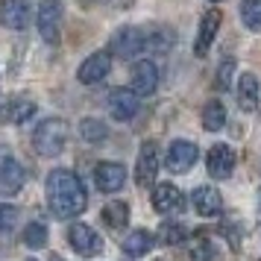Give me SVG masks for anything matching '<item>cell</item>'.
<instances>
[{
  "label": "cell",
  "mask_w": 261,
  "mask_h": 261,
  "mask_svg": "<svg viewBox=\"0 0 261 261\" xmlns=\"http://www.w3.org/2000/svg\"><path fill=\"white\" fill-rule=\"evenodd\" d=\"M155 85H159V68H155V62L138 59L132 65V91L138 97H147L155 91Z\"/></svg>",
  "instance_id": "obj_15"
},
{
  "label": "cell",
  "mask_w": 261,
  "mask_h": 261,
  "mask_svg": "<svg viewBox=\"0 0 261 261\" xmlns=\"http://www.w3.org/2000/svg\"><path fill=\"white\" fill-rule=\"evenodd\" d=\"M38 33L47 44H59L62 38V3L59 0H41L38 6Z\"/></svg>",
  "instance_id": "obj_4"
},
{
  "label": "cell",
  "mask_w": 261,
  "mask_h": 261,
  "mask_svg": "<svg viewBox=\"0 0 261 261\" xmlns=\"http://www.w3.org/2000/svg\"><path fill=\"white\" fill-rule=\"evenodd\" d=\"M258 97H261L258 76L252 71H244L238 76V106H241V112H255L258 109Z\"/></svg>",
  "instance_id": "obj_17"
},
{
  "label": "cell",
  "mask_w": 261,
  "mask_h": 261,
  "mask_svg": "<svg viewBox=\"0 0 261 261\" xmlns=\"http://www.w3.org/2000/svg\"><path fill=\"white\" fill-rule=\"evenodd\" d=\"M138 109H141V100L138 94L132 91V88H115L112 94H109V115L115 120H132L138 115Z\"/></svg>",
  "instance_id": "obj_11"
},
{
  "label": "cell",
  "mask_w": 261,
  "mask_h": 261,
  "mask_svg": "<svg viewBox=\"0 0 261 261\" xmlns=\"http://www.w3.org/2000/svg\"><path fill=\"white\" fill-rule=\"evenodd\" d=\"M94 182L103 194H115V191L123 188L126 170H123V165H118V162H100V165L94 167Z\"/></svg>",
  "instance_id": "obj_16"
},
{
  "label": "cell",
  "mask_w": 261,
  "mask_h": 261,
  "mask_svg": "<svg viewBox=\"0 0 261 261\" xmlns=\"http://www.w3.org/2000/svg\"><path fill=\"white\" fill-rule=\"evenodd\" d=\"M109 71H112V56L100 50V53H91V56L76 68V80L83 85H97L109 76Z\"/></svg>",
  "instance_id": "obj_12"
},
{
  "label": "cell",
  "mask_w": 261,
  "mask_h": 261,
  "mask_svg": "<svg viewBox=\"0 0 261 261\" xmlns=\"http://www.w3.org/2000/svg\"><path fill=\"white\" fill-rule=\"evenodd\" d=\"M53 261H65V258H59V255H53Z\"/></svg>",
  "instance_id": "obj_32"
},
{
  "label": "cell",
  "mask_w": 261,
  "mask_h": 261,
  "mask_svg": "<svg viewBox=\"0 0 261 261\" xmlns=\"http://www.w3.org/2000/svg\"><path fill=\"white\" fill-rule=\"evenodd\" d=\"M80 135H83L85 141L100 144V141L109 138V126L103 123V120H97V118H83L80 120Z\"/></svg>",
  "instance_id": "obj_25"
},
{
  "label": "cell",
  "mask_w": 261,
  "mask_h": 261,
  "mask_svg": "<svg viewBox=\"0 0 261 261\" xmlns=\"http://www.w3.org/2000/svg\"><path fill=\"white\" fill-rule=\"evenodd\" d=\"M80 3H83V6H94L97 0H80Z\"/></svg>",
  "instance_id": "obj_31"
},
{
  "label": "cell",
  "mask_w": 261,
  "mask_h": 261,
  "mask_svg": "<svg viewBox=\"0 0 261 261\" xmlns=\"http://www.w3.org/2000/svg\"><path fill=\"white\" fill-rule=\"evenodd\" d=\"M258 194H261V191H258ZM258 205H261V197H258Z\"/></svg>",
  "instance_id": "obj_34"
},
{
  "label": "cell",
  "mask_w": 261,
  "mask_h": 261,
  "mask_svg": "<svg viewBox=\"0 0 261 261\" xmlns=\"http://www.w3.org/2000/svg\"><path fill=\"white\" fill-rule=\"evenodd\" d=\"M24 244L30 249H41L47 247V226L38 223V220H33V223L24 229Z\"/></svg>",
  "instance_id": "obj_27"
},
{
  "label": "cell",
  "mask_w": 261,
  "mask_h": 261,
  "mask_svg": "<svg viewBox=\"0 0 261 261\" xmlns=\"http://www.w3.org/2000/svg\"><path fill=\"white\" fill-rule=\"evenodd\" d=\"M155 238H159L162 244H167V247H179L182 241H188V229L182 223H176V220H165V223L159 226Z\"/></svg>",
  "instance_id": "obj_24"
},
{
  "label": "cell",
  "mask_w": 261,
  "mask_h": 261,
  "mask_svg": "<svg viewBox=\"0 0 261 261\" xmlns=\"http://www.w3.org/2000/svg\"><path fill=\"white\" fill-rule=\"evenodd\" d=\"M147 44V33L138 27H123L112 36V53H118L120 59H135L138 53H144Z\"/></svg>",
  "instance_id": "obj_6"
},
{
  "label": "cell",
  "mask_w": 261,
  "mask_h": 261,
  "mask_svg": "<svg viewBox=\"0 0 261 261\" xmlns=\"http://www.w3.org/2000/svg\"><path fill=\"white\" fill-rule=\"evenodd\" d=\"M68 144V123L62 118H47L41 120L33 132V147L38 155H59Z\"/></svg>",
  "instance_id": "obj_2"
},
{
  "label": "cell",
  "mask_w": 261,
  "mask_h": 261,
  "mask_svg": "<svg viewBox=\"0 0 261 261\" xmlns=\"http://www.w3.org/2000/svg\"><path fill=\"white\" fill-rule=\"evenodd\" d=\"M194 208H197L200 217H217L220 208H223V200H220L217 188H212V185H200V188L194 191Z\"/></svg>",
  "instance_id": "obj_19"
},
{
  "label": "cell",
  "mask_w": 261,
  "mask_h": 261,
  "mask_svg": "<svg viewBox=\"0 0 261 261\" xmlns=\"http://www.w3.org/2000/svg\"><path fill=\"white\" fill-rule=\"evenodd\" d=\"M33 115H36V100L33 97H24V94L9 97L0 106V126H21Z\"/></svg>",
  "instance_id": "obj_5"
},
{
  "label": "cell",
  "mask_w": 261,
  "mask_h": 261,
  "mask_svg": "<svg viewBox=\"0 0 261 261\" xmlns=\"http://www.w3.org/2000/svg\"><path fill=\"white\" fill-rule=\"evenodd\" d=\"M202 126L208 132H217L226 126V106L220 100H208L205 109H202Z\"/></svg>",
  "instance_id": "obj_23"
},
{
  "label": "cell",
  "mask_w": 261,
  "mask_h": 261,
  "mask_svg": "<svg viewBox=\"0 0 261 261\" xmlns=\"http://www.w3.org/2000/svg\"><path fill=\"white\" fill-rule=\"evenodd\" d=\"M241 21L247 30L261 33V0H244L241 3Z\"/></svg>",
  "instance_id": "obj_26"
},
{
  "label": "cell",
  "mask_w": 261,
  "mask_h": 261,
  "mask_svg": "<svg viewBox=\"0 0 261 261\" xmlns=\"http://www.w3.org/2000/svg\"><path fill=\"white\" fill-rule=\"evenodd\" d=\"M153 205H155V212L159 214L173 217V214L185 212V197H182V191H179L176 185L162 182V185H155V191H153Z\"/></svg>",
  "instance_id": "obj_14"
},
{
  "label": "cell",
  "mask_w": 261,
  "mask_h": 261,
  "mask_svg": "<svg viewBox=\"0 0 261 261\" xmlns=\"http://www.w3.org/2000/svg\"><path fill=\"white\" fill-rule=\"evenodd\" d=\"M68 241H71L73 252H76V255H85V258H91V255H97V252L103 249L100 235H97L91 226H85V223H71V229H68Z\"/></svg>",
  "instance_id": "obj_10"
},
{
  "label": "cell",
  "mask_w": 261,
  "mask_h": 261,
  "mask_svg": "<svg viewBox=\"0 0 261 261\" xmlns=\"http://www.w3.org/2000/svg\"><path fill=\"white\" fill-rule=\"evenodd\" d=\"M232 76H235V62L226 59L220 68H217V80H214V85H217V91H226L229 85H232Z\"/></svg>",
  "instance_id": "obj_29"
},
{
  "label": "cell",
  "mask_w": 261,
  "mask_h": 261,
  "mask_svg": "<svg viewBox=\"0 0 261 261\" xmlns=\"http://www.w3.org/2000/svg\"><path fill=\"white\" fill-rule=\"evenodd\" d=\"M191 261H220V249L208 232H194L191 238Z\"/></svg>",
  "instance_id": "obj_20"
},
{
  "label": "cell",
  "mask_w": 261,
  "mask_h": 261,
  "mask_svg": "<svg viewBox=\"0 0 261 261\" xmlns=\"http://www.w3.org/2000/svg\"><path fill=\"white\" fill-rule=\"evenodd\" d=\"M27 261H36V258H27Z\"/></svg>",
  "instance_id": "obj_35"
},
{
  "label": "cell",
  "mask_w": 261,
  "mask_h": 261,
  "mask_svg": "<svg viewBox=\"0 0 261 261\" xmlns=\"http://www.w3.org/2000/svg\"><path fill=\"white\" fill-rule=\"evenodd\" d=\"M217 27H220V12L217 9H212V12L202 15L200 21V33H197V41H194V53L197 56H205L208 53V47H212V41L217 38Z\"/></svg>",
  "instance_id": "obj_18"
},
{
  "label": "cell",
  "mask_w": 261,
  "mask_h": 261,
  "mask_svg": "<svg viewBox=\"0 0 261 261\" xmlns=\"http://www.w3.org/2000/svg\"><path fill=\"white\" fill-rule=\"evenodd\" d=\"M30 15H33V0H3L0 3V24L6 30H15V33L27 30Z\"/></svg>",
  "instance_id": "obj_7"
},
{
  "label": "cell",
  "mask_w": 261,
  "mask_h": 261,
  "mask_svg": "<svg viewBox=\"0 0 261 261\" xmlns=\"http://www.w3.org/2000/svg\"><path fill=\"white\" fill-rule=\"evenodd\" d=\"M155 173H159V150H155L153 141H144L141 150H138V162H135V182H138V188L153 185Z\"/></svg>",
  "instance_id": "obj_13"
},
{
  "label": "cell",
  "mask_w": 261,
  "mask_h": 261,
  "mask_svg": "<svg viewBox=\"0 0 261 261\" xmlns=\"http://www.w3.org/2000/svg\"><path fill=\"white\" fill-rule=\"evenodd\" d=\"M18 208L15 205H0V229H12L15 220H18Z\"/></svg>",
  "instance_id": "obj_30"
},
{
  "label": "cell",
  "mask_w": 261,
  "mask_h": 261,
  "mask_svg": "<svg viewBox=\"0 0 261 261\" xmlns=\"http://www.w3.org/2000/svg\"><path fill=\"white\" fill-rule=\"evenodd\" d=\"M103 223H106L109 229L120 232L123 226L129 223V205H126V202H120V200L109 202L106 208H103Z\"/></svg>",
  "instance_id": "obj_22"
},
{
  "label": "cell",
  "mask_w": 261,
  "mask_h": 261,
  "mask_svg": "<svg viewBox=\"0 0 261 261\" xmlns=\"http://www.w3.org/2000/svg\"><path fill=\"white\" fill-rule=\"evenodd\" d=\"M153 244H155L153 232H147V229H132L129 235L123 238V252L132 255V258H141V255H147V252L153 249Z\"/></svg>",
  "instance_id": "obj_21"
},
{
  "label": "cell",
  "mask_w": 261,
  "mask_h": 261,
  "mask_svg": "<svg viewBox=\"0 0 261 261\" xmlns=\"http://www.w3.org/2000/svg\"><path fill=\"white\" fill-rule=\"evenodd\" d=\"M24 179H27V170L12 155V150L0 147V194H18L24 188Z\"/></svg>",
  "instance_id": "obj_3"
},
{
  "label": "cell",
  "mask_w": 261,
  "mask_h": 261,
  "mask_svg": "<svg viewBox=\"0 0 261 261\" xmlns=\"http://www.w3.org/2000/svg\"><path fill=\"white\" fill-rule=\"evenodd\" d=\"M159 261H162V258H159Z\"/></svg>",
  "instance_id": "obj_36"
},
{
  "label": "cell",
  "mask_w": 261,
  "mask_h": 261,
  "mask_svg": "<svg viewBox=\"0 0 261 261\" xmlns=\"http://www.w3.org/2000/svg\"><path fill=\"white\" fill-rule=\"evenodd\" d=\"M88 205L83 179L68 167H56L47 176V208L53 212L56 220H71L80 217Z\"/></svg>",
  "instance_id": "obj_1"
},
{
  "label": "cell",
  "mask_w": 261,
  "mask_h": 261,
  "mask_svg": "<svg viewBox=\"0 0 261 261\" xmlns=\"http://www.w3.org/2000/svg\"><path fill=\"white\" fill-rule=\"evenodd\" d=\"M208 3H220V0H208Z\"/></svg>",
  "instance_id": "obj_33"
},
{
  "label": "cell",
  "mask_w": 261,
  "mask_h": 261,
  "mask_svg": "<svg viewBox=\"0 0 261 261\" xmlns=\"http://www.w3.org/2000/svg\"><path fill=\"white\" fill-rule=\"evenodd\" d=\"M197 159H200L197 144H191V141H170L165 162H167V170H170V173H188L191 167L197 165Z\"/></svg>",
  "instance_id": "obj_8"
},
{
  "label": "cell",
  "mask_w": 261,
  "mask_h": 261,
  "mask_svg": "<svg viewBox=\"0 0 261 261\" xmlns=\"http://www.w3.org/2000/svg\"><path fill=\"white\" fill-rule=\"evenodd\" d=\"M235 165H238V155H235V150H232L229 144H214L212 150H208V155H205L208 173H212L214 179H220V182L232 176Z\"/></svg>",
  "instance_id": "obj_9"
},
{
  "label": "cell",
  "mask_w": 261,
  "mask_h": 261,
  "mask_svg": "<svg viewBox=\"0 0 261 261\" xmlns=\"http://www.w3.org/2000/svg\"><path fill=\"white\" fill-rule=\"evenodd\" d=\"M170 44H173V33H170V30H153V33H147V44H144V50L165 53V50H170Z\"/></svg>",
  "instance_id": "obj_28"
}]
</instances>
